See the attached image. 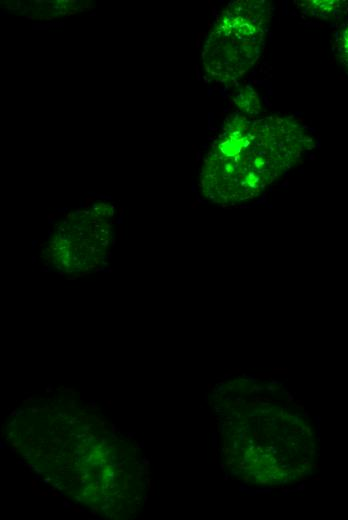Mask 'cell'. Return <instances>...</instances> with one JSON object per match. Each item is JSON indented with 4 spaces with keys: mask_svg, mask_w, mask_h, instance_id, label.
<instances>
[{
    "mask_svg": "<svg viewBox=\"0 0 348 520\" xmlns=\"http://www.w3.org/2000/svg\"><path fill=\"white\" fill-rule=\"evenodd\" d=\"M234 101L239 109L248 115L257 114L260 110L257 93L250 87L240 89Z\"/></svg>",
    "mask_w": 348,
    "mask_h": 520,
    "instance_id": "3",
    "label": "cell"
},
{
    "mask_svg": "<svg viewBox=\"0 0 348 520\" xmlns=\"http://www.w3.org/2000/svg\"><path fill=\"white\" fill-rule=\"evenodd\" d=\"M310 142L293 119L234 115L204 160L203 194L220 204L252 199L296 164Z\"/></svg>",
    "mask_w": 348,
    "mask_h": 520,
    "instance_id": "1",
    "label": "cell"
},
{
    "mask_svg": "<svg viewBox=\"0 0 348 520\" xmlns=\"http://www.w3.org/2000/svg\"><path fill=\"white\" fill-rule=\"evenodd\" d=\"M270 3L239 0L230 3L210 31L203 49V66L216 82L235 81L258 61L270 22Z\"/></svg>",
    "mask_w": 348,
    "mask_h": 520,
    "instance_id": "2",
    "label": "cell"
}]
</instances>
